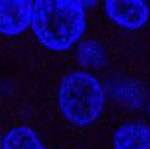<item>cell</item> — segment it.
<instances>
[{"label":"cell","mask_w":150,"mask_h":149,"mask_svg":"<svg viewBox=\"0 0 150 149\" xmlns=\"http://www.w3.org/2000/svg\"><path fill=\"white\" fill-rule=\"evenodd\" d=\"M31 28L51 51L70 50L85 34L86 15L77 0H38L32 3Z\"/></svg>","instance_id":"cell-1"},{"label":"cell","mask_w":150,"mask_h":149,"mask_svg":"<svg viewBox=\"0 0 150 149\" xmlns=\"http://www.w3.org/2000/svg\"><path fill=\"white\" fill-rule=\"evenodd\" d=\"M61 114L74 126H88L98 120L105 105V92L100 82L88 72L66 75L58 89Z\"/></svg>","instance_id":"cell-2"},{"label":"cell","mask_w":150,"mask_h":149,"mask_svg":"<svg viewBox=\"0 0 150 149\" xmlns=\"http://www.w3.org/2000/svg\"><path fill=\"white\" fill-rule=\"evenodd\" d=\"M108 18L124 29H139L150 18L149 6L142 0H108L105 3Z\"/></svg>","instance_id":"cell-3"},{"label":"cell","mask_w":150,"mask_h":149,"mask_svg":"<svg viewBox=\"0 0 150 149\" xmlns=\"http://www.w3.org/2000/svg\"><path fill=\"white\" fill-rule=\"evenodd\" d=\"M32 21V1L0 0V34L15 37L22 34Z\"/></svg>","instance_id":"cell-4"},{"label":"cell","mask_w":150,"mask_h":149,"mask_svg":"<svg viewBox=\"0 0 150 149\" xmlns=\"http://www.w3.org/2000/svg\"><path fill=\"white\" fill-rule=\"evenodd\" d=\"M114 149H150V126L143 123H124L112 136Z\"/></svg>","instance_id":"cell-5"},{"label":"cell","mask_w":150,"mask_h":149,"mask_svg":"<svg viewBox=\"0 0 150 149\" xmlns=\"http://www.w3.org/2000/svg\"><path fill=\"white\" fill-rule=\"evenodd\" d=\"M0 149H47L40 140L37 132L28 126L12 127L1 139Z\"/></svg>","instance_id":"cell-6"},{"label":"cell","mask_w":150,"mask_h":149,"mask_svg":"<svg viewBox=\"0 0 150 149\" xmlns=\"http://www.w3.org/2000/svg\"><path fill=\"white\" fill-rule=\"evenodd\" d=\"M77 57H79V61L88 67L99 66L105 61V51L102 48V46L95 41H85L79 46Z\"/></svg>","instance_id":"cell-7"},{"label":"cell","mask_w":150,"mask_h":149,"mask_svg":"<svg viewBox=\"0 0 150 149\" xmlns=\"http://www.w3.org/2000/svg\"><path fill=\"white\" fill-rule=\"evenodd\" d=\"M147 114H149V118H150V102H149V105H147Z\"/></svg>","instance_id":"cell-8"},{"label":"cell","mask_w":150,"mask_h":149,"mask_svg":"<svg viewBox=\"0 0 150 149\" xmlns=\"http://www.w3.org/2000/svg\"><path fill=\"white\" fill-rule=\"evenodd\" d=\"M0 146H1V135H0Z\"/></svg>","instance_id":"cell-9"}]
</instances>
